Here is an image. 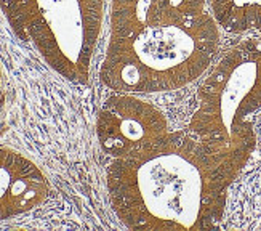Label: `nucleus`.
Instances as JSON below:
<instances>
[{
	"label": "nucleus",
	"instance_id": "obj_2",
	"mask_svg": "<svg viewBox=\"0 0 261 231\" xmlns=\"http://www.w3.org/2000/svg\"><path fill=\"white\" fill-rule=\"evenodd\" d=\"M212 13L191 19L155 16L127 36L109 37L99 79L122 94H161L186 87L205 74L220 50Z\"/></svg>",
	"mask_w": 261,
	"mask_h": 231
},
{
	"label": "nucleus",
	"instance_id": "obj_8",
	"mask_svg": "<svg viewBox=\"0 0 261 231\" xmlns=\"http://www.w3.org/2000/svg\"><path fill=\"white\" fill-rule=\"evenodd\" d=\"M161 15L167 19H191L207 13V0H159Z\"/></svg>",
	"mask_w": 261,
	"mask_h": 231
},
{
	"label": "nucleus",
	"instance_id": "obj_7",
	"mask_svg": "<svg viewBox=\"0 0 261 231\" xmlns=\"http://www.w3.org/2000/svg\"><path fill=\"white\" fill-rule=\"evenodd\" d=\"M218 26L231 34L261 31V0H208Z\"/></svg>",
	"mask_w": 261,
	"mask_h": 231
},
{
	"label": "nucleus",
	"instance_id": "obj_1",
	"mask_svg": "<svg viewBox=\"0 0 261 231\" xmlns=\"http://www.w3.org/2000/svg\"><path fill=\"white\" fill-rule=\"evenodd\" d=\"M231 180L188 130L127 157L106 172L112 211L135 231L208 229L221 220Z\"/></svg>",
	"mask_w": 261,
	"mask_h": 231
},
{
	"label": "nucleus",
	"instance_id": "obj_6",
	"mask_svg": "<svg viewBox=\"0 0 261 231\" xmlns=\"http://www.w3.org/2000/svg\"><path fill=\"white\" fill-rule=\"evenodd\" d=\"M48 191L47 177L31 159L0 146V222L36 209Z\"/></svg>",
	"mask_w": 261,
	"mask_h": 231
},
{
	"label": "nucleus",
	"instance_id": "obj_3",
	"mask_svg": "<svg viewBox=\"0 0 261 231\" xmlns=\"http://www.w3.org/2000/svg\"><path fill=\"white\" fill-rule=\"evenodd\" d=\"M259 108L261 31L236 43L210 66L188 125V132L231 181L255 151L256 133L250 115Z\"/></svg>",
	"mask_w": 261,
	"mask_h": 231
},
{
	"label": "nucleus",
	"instance_id": "obj_4",
	"mask_svg": "<svg viewBox=\"0 0 261 231\" xmlns=\"http://www.w3.org/2000/svg\"><path fill=\"white\" fill-rule=\"evenodd\" d=\"M15 36L72 84L90 80L105 0H0Z\"/></svg>",
	"mask_w": 261,
	"mask_h": 231
},
{
	"label": "nucleus",
	"instance_id": "obj_5",
	"mask_svg": "<svg viewBox=\"0 0 261 231\" xmlns=\"http://www.w3.org/2000/svg\"><path fill=\"white\" fill-rule=\"evenodd\" d=\"M168 132L165 114L135 94L116 91L98 111V142L112 159L138 153L162 140Z\"/></svg>",
	"mask_w": 261,
	"mask_h": 231
}]
</instances>
